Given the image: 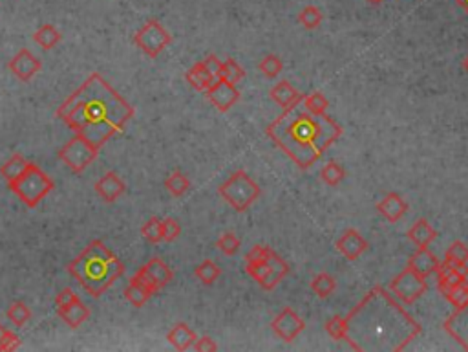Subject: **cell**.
Masks as SVG:
<instances>
[{
	"label": "cell",
	"instance_id": "19",
	"mask_svg": "<svg viewBox=\"0 0 468 352\" xmlns=\"http://www.w3.org/2000/svg\"><path fill=\"white\" fill-rule=\"evenodd\" d=\"M245 272H247L264 290H272V288H277L278 286V280L274 279V275H272L271 268H269V264H267L266 258H261V261H245Z\"/></svg>",
	"mask_w": 468,
	"mask_h": 352
},
{
	"label": "cell",
	"instance_id": "18",
	"mask_svg": "<svg viewBox=\"0 0 468 352\" xmlns=\"http://www.w3.org/2000/svg\"><path fill=\"white\" fill-rule=\"evenodd\" d=\"M410 268L414 270L415 274L423 275V277H430L437 272V268L441 266V263L437 261V257L428 250V248H417V252L408 258Z\"/></svg>",
	"mask_w": 468,
	"mask_h": 352
},
{
	"label": "cell",
	"instance_id": "21",
	"mask_svg": "<svg viewBox=\"0 0 468 352\" xmlns=\"http://www.w3.org/2000/svg\"><path fill=\"white\" fill-rule=\"evenodd\" d=\"M445 266H448V268H454L458 270V272H461L463 275H467L468 277V246L465 244V242L461 241H456L452 244V246L448 248L447 250V255H445Z\"/></svg>",
	"mask_w": 468,
	"mask_h": 352
},
{
	"label": "cell",
	"instance_id": "47",
	"mask_svg": "<svg viewBox=\"0 0 468 352\" xmlns=\"http://www.w3.org/2000/svg\"><path fill=\"white\" fill-rule=\"evenodd\" d=\"M203 65H205V68H207L213 76H218V70L220 66H222V60L216 57V55H209V57H205V60H202Z\"/></svg>",
	"mask_w": 468,
	"mask_h": 352
},
{
	"label": "cell",
	"instance_id": "35",
	"mask_svg": "<svg viewBox=\"0 0 468 352\" xmlns=\"http://www.w3.org/2000/svg\"><path fill=\"white\" fill-rule=\"evenodd\" d=\"M245 76V70L242 68V66L236 63L234 59H227L222 63V66H220L218 70V79H225V81L233 82V85H236L238 81H242Z\"/></svg>",
	"mask_w": 468,
	"mask_h": 352
},
{
	"label": "cell",
	"instance_id": "28",
	"mask_svg": "<svg viewBox=\"0 0 468 352\" xmlns=\"http://www.w3.org/2000/svg\"><path fill=\"white\" fill-rule=\"evenodd\" d=\"M27 164H30V162H27L22 154H13V156L0 167V175H2V178H4L8 184H11V182H15L16 178L26 170Z\"/></svg>",
	"mask_w": 468,
	"mask_h": 352
},
{
	"label": "cell",
	"instance_id": "39",
	"mask_svg": "<svg viewBox=\"0 0 468 352\" xmlns=\"http://www.w3.org/2000/svg\"><path fill=\"white\" fill-rule=\"evenodd\" d=\"M266 261H267V264H269V268H271L272 275H274V279H277L278 283H280V280L289 274L288 263H285V261H283L277 252H272L271 248H267Z\"/></svg>",
	"mask_w": 468,
	"mask_h": 352
},
{
	"label": "cell",
	"instance_id": "32",
	"mask_svg": "<svg viewBox=\"0 0 468 352\" xmlns=\"http://www.w3.org/2000/svg\"><path fill=\"white\" fill-rule=\"evenodd\" d=\"M194 275L198 277V280H202L203 285H213L214 280H218V277L222 275V268L214 261L207 258L194 268Z\"/></svg>",
	"mask_w": 468,
	"mask_h": 352
},
{
	"label": "cell",
	"instance_id": "20",
	"mask_svg": "<svg viewBox=\"0 0 468 352\" xmlns=\"http://www.w3.org/2000/svg\"><path fill=\"white\" fill-rule=\"evenodd\" d=\"M152 296H154L152 288H150V286H148L137 274L132 277L130 283H128L125 288V299L130 302L132 307L137 308L143 307Z\"/></svg>",
	"mask_w": 468,
	"mask_h": 352
},
{
	"label": "cell",
	"instance_id": "34",
	"mask_svg": "<svg viewBox=\"0 0 468 352\" xmlns=\"http://www.w3.org/2000/svg\"><path fill=\"white\" fill-rule=\"evenodd\" d=\"M320 178L324 184H327V186L331 187L338 186V184L346 178V169H344L338 162H329V164H326L322 167Z\"/></svg>",
	"mask_w": 468,
	"mask_h": 352
},
{
	"label": "cell",
	"instance_id": "25",
	"mask_svg": "<svg viewBox=\"0 0 468 352\" xmlns=\"http://www.w3.org/2000/svg\"><path fill=\"white\" fill-rule=\"evenodd\" d=\"M185 79L189 81V85H191L192 88H196L200 92H205V90L216 81V76H213V74L205 68V65H203L202 60H200V63H196V65L192 66L191 70L187 72Z\"/></svg>",
	"mask_w": 468,
	"mask_h": 352
},
{
	"label": "cell",
	"instance_id": "22",
	"mask_svg": "<svg viewBox=\"0 0 468 352\" xmlns=\"http://www.w3.org/2000/svg\"><path fill=\"white\" fill-rule=\"evenodd\" d=\"M57 314L62 318V321H65L66 324H70L71 329L81 327V324L90 318V310L84 307V302H82L81 299H75V301L70 302L68 307L57 308Z\"/></svg>",
	"mask_w": 468,
	"mask_h": 352
},
{
	"label": "cell",
	"instance_id": "24",
	"mask_svg": "<svg viewBox=\"0 0 468 352\" xmlns=\"http://www.w3.org/2000/svg\"><path fill=\"white\" fill-rule=\"evenodd\" d=\"M167 340H169V343L174 346L176 351H189L194 345V341L198 340V336L185 323H178L167 334Z\"/></svg>",
	"mask_w": 468,
	"mask_h": 352
},
{
	"label": "cell",
	"instance_id": "12",
	"mask_svg": "<svg viewBox=\"0 0 468 352\" xmlns=\"http://www.w3.org/2000/svg\"><path fill=\"white\" fill-rule=\"evenodd\" d=\"M209 101L220 110V112H227L239 101V90L236 85L225 81V79H218L205 90Z\"/></svg>",
	"mask_w": 468,
	"mask_h": 352
},
{
	"label": "cell",
	"instance_id": "41",
	"mask_svg": "<svg viewBox=\"0 0 468 352\" xmlns=\"http://www.w3.org/2000/svg\"><path fill=\"white\" fill-rule=\"evenodd\" d=\"M216 246H218V250L224 253V255L233 257V255L238 253L239 246H242V241H239L238 236L234 235L233 231H229V233H224V235L220 236L218 242H216Z\"/></svg>",
	"mask_w": 468,
	"mask_h": 352
},
{
	"label": "cell",
	"instance_id": "49",
	"mask_svg": "<svg viewBox=\"0 0 468 352\" xmlns=\"http://www.w3.org/2000/svg\"><path fill=\"white\" fill-rule=\"evenodd\" d=\"M456 2H458V6H461V8H463V10L468 13V0H456Z\"/></svg>",
	"mask_w": 468,
	"mask_h": 352
},
{
	"label": "cell",
	"instance_id": "10",
	"mask_svg": "<svg viewBox=\"0 0 468 352\" xmlns=\"http://www.w3.org/2000/svg\"><path fill=\"white\" fill-rule=\"evenodd\" d=\"M271 329L280 340L291 343V341L296 340L300 336V332L305 329V321L300 318L299 314L294 312L293 308L285 307L282 312L278 314L277 318L272 319Z\"/></svg>",
	"mask_w": 468,
	"mask_h": 352
},
{
	"label": "cell",
	"instance_id": "38",
	"mask_svg": "<svg viewBox=\"0 0 468 352\" xmlns=\"http://www.w3.org/2000/svg\"><path fill=\"white\" fill-rule=\"evenodd\" d=\"M30 318H32V310H30L22 301L11 302L10 308H8V319H10L15 327H24V324L30 321Z\"/></svg>",
	"mask_w": 468,
	"mask_h": 352
},
{
	"label": "cell",
	"instance_id": "40",
	"mask_svg": "<svg viewBox=\"0 0 468 352\" xmlns=\"http://www.w3.org/2000/svg\"><path fill=\"white\" fill-rule=\"evenodd\" d=\"M326 332L331 336L333 340L346 341V336H348V324H346V318H342V316H333L331 319H327Z\"/></svg>",
	"mask_w": 468,
	"mask_h": 352
},
{
	"label": "cell",
	"instance_id": "31",
	"mask_svg": "<svg viewBox=\"0 0 468 352\" xmlns=\"http://www.w3.org/2000/svg\"><path fill=\"white\" fill-rule=\"evenodd\" d=\"M165 187L172 197H183L189 189H191V180L187 178L181 170L170 173L169 178L165 180Z\"/></svg>",
	"mask_w": 468,
	"mask_h": 352
},
{
	"label": "cell",
	"instance_id": "45",
	"mask_svg": "<svg viewBox=\"0 0 468 352\" xmlns=\"http://www.w3.org/2000/svg\"><path fill=\"white\" fill-rule=\"evenodd\" d=\"M75 299H79V296H77L75 292L71 290V288H62V290L55 296V305H57V308L68 307V305L75 301Z\"/></svg>",
	"mask_w": 468,
	"mask_h": 352
},
{
	"label": "cell",
	"instance_id": "27",
	"mask_svg": "<svg viewBox=\"0 0 468 352\" xmlns=\"http://www.w3.org/2000/svg\"><path fill=\"white\" fill-rule=\"evenodd\" d=\"M60 38H62V35H60L59 28H55L54 24H44L33 33V41L43 50L55 48L60 43Z\"/></svg>",
	"mask_w": 468,
	"mask_h": 352
},
{
	"label": "cell",
	"instance_id": "3",
	"mask_svg": "<svg viewBox=\"0 0 468 352\" xmlns=\"http://www.w3.org/2000/svg\"><path fill=\"white\" fill-rule=\"evenodd\" d=\"M267 136L300 169H307L342 136V126L329 116L309 112L300 94V98L285 107L282 114L267 126Z\"/></svg>",
	"mask_w": 468,
	"mask_h": 352
},
{
	"label": "cell",
	"instance_id": "9",
	"mask_svg": "<svg viewBox=\"0 0 468 352\" xmlns=\"http://www.w3.org/2000/svg\"><path fill=\"white\" fill-rule=\"evenodd\" d=\"M99 148H95L90 142L84 138L73 136L70 142L66 143L65 147L59 148V158L66 164V167L73 173H82L88 165L93 164V160L97 158Z\"/></svg>",
	"mask_w": 468,
	"mask_h": 352
},
{
	"label": "cell",
	"instance_id": "48",
	"mask_svg": "<svg viewBox=\"0 0 468 352\" xmlns=\"http://www.w3.org/2000/svg\"><path fill=\"white\" fill-rule=\"evenodd\" d=\"M266 253L267 246L250 248V252H247V255H245V261H261V258H266Z\"/></svg>",
	"mask_w": 468,
	"mask_h": 352
},
{
	"label": "cell",
	"instance_id": "14",
	"mask_svg": "<svg viewBox=\"0 0 468 352\" xmlns=\"http://www.w3.org/2000/svg\"><path fill=\"white\" fill-rule=\"evenodd\" d=\"M443 329L447 330V334L452 336L465 351H468V305L456 308V312L445 319Z\"/></svg>",
	"mask_w": 468,
	"mask_h": 352
},
{
	"label": "cell",
	"instance_id": "11",
	"mask_svg": "<svg viewBox=\"0 0 468 352\" xmlns=\"http://www.w3.org/2000/svg\"><path fill=\"white\" fill-rule=\"evenodd\" d=\"M137 275H139V277H141V279L145 280L150 288H152L154 294L159 290H163L165 286L169 285L170 280L174 279L172 270H170L169 266H167V263L161 261L159 257L150 258L145 266L139 268Z\"/></svg>",
	"mask_w": 468,
	"mask_h": 352
},
{
	"label": "cell",
	"instance_id": "6",
	"mask_svg": "<svg viewBox=\"0 0 468 352\" xmlns=\"http://www.w3.org/2000/svg\"><path fill=\"white\" fill-rule=\"evenodd\" d=\"M218 192L234 211L242 213L258 200L261 189L245 170L239 169L218 187Z\"/></svg>",
	"mask_w": 468,
	"mask_h": 352
},
{
	"label": "cell",
	"instance_id": "37",
	"mask_svg": "<svg viewBox=\"0 0 468 352\" xmlns=\"http://www.w3.org/2000/svg\"><path fill=\"white\" fill-rule=\"evenodd\" d=\"M302 101H304L305 109L313 112V114H326L327 107H329V101L320 92L302 94Z\"/></svg>",
	"mask_w": 468,
	"mask_h": 352
},
{
	"label": "cell",
	"instance_id": "4",
	"mask_svg": "<svg viewBox=\"0 0 468 352\" xmlns=\"http://www.w3.org/2000/svg\"><path fill=\"white\" fill-rule=\"evenodd\" d=\"M68 274L92 297H101L121 275L125 264L101 241L90 242L75 261L68 264Z\"/></svg>",
	"mask_w": 468,
	"mask_h": 352
},
{
	"label": "cell",
	"instance_id": "2",
	"mask_svg": "<svg viewBox=\"0 0 468 352\" xmlns=\"http://www.w3.org/2000/svg\"><path fill=\"white\" fill-rule=\"evenodd\" d=\"M346 341L355 351H403L421 334V324L382 286H375L346 316Z\"/></svg>",
	"mask_w": 468,
	"mask_h": 352
},
{
	"label": "cell",
	"instance_id": "44",
	"mask_svg": "<svg viewBox=\"0 0 468 352\" xmlns=\"http://www.w3.org/2000/svg\"><path fill=\"white\" fill-rule=\"evenodd\" d=\"M21 346V338L11 332V330H5V334L2 336V341H0V351H15Z\"/></svg>",
	"mask_w": 468,
	"mask_h": 352
},
{
	"label": "cell",
	"instance_id": "13",
	"mask_svg": "<svg viewBox=\"0 0 468 352\" xmlns=\"http://www.w3.org/2000/svg\"><path fill=\"white\" fill-rule=\"evenodd\" d=\"M8 66H10L11 74H13L16 79H21V81H30V79H33V77L37 76L38 72H40V68H43L40 60L26 48H22L21 52L10 60V65Z\"/></svg>",
	"mask_w": 468,
	"mask_h": 352
},
{
	"label": "cell",
	"instance_id": "1",
	"mask_svg": "<svg viewBox=\"0 0 468 352\" xmlns=\"http://www.w3.org/2000/svg\"><path fill=\"white\" fill-rule=\"evenodd\" d=\"M134 107L117 90L93 72L57 109V118L77 136L101 148L110 138L125 132L134 118Z\"/></svg>",
	"mask_w": 468,
	"mask_h": 352
},
{
	"label": "cell",
	"instance_id": "29",
	"mask_svg": "<svg viewBox=\"0 0 468 352\" xmlns=\"http://www.w3.org/2000/svg\"><path fill=\"white\" fill-rule=\"evenodd\" d=\"M439 292L456 308L468 305V280H463L461 285L456 286H443V288H439Z\"/></svg>",
	"mask_w": 468,
	"mask_h": 352
},
{
	"label": "cell",
	"instance_id": "8",
	"mask_svg": "<svg viewBox=\"0 0 468 352\" xmlns=\"http://www.w3.org/2000/svg\"><path fill=\"white\" fill-rule=\"evenodd\" d=\"M388 290L392 292L403 305H412L419 297L425 296V292L428 290V283H426V277L415 274L414 270L406 266L401 274L393 277L392 283L388 285Z\"/></svg>",
	"mask_w": 468,
	"mask_h": 352
},
{
	"label": "cell",
	"instance_id": "26",
	"mask_svg": "<svg viewBox=\"0 0 468 352\" xmlns=\"http://www.w3.org/2000/svg\"><path fill=\"white\" fill-rule=\"evenodd\" d=\"M269 96H271V99L274 103L280 104L282 109H285V107H289L293 101H296V99L300 98V92L291 85V82L283 79V81L277 82V85L271 88Z\"/></svg>",
	"mask_w": 468,
	"mask_h": 352
},
{
	"label": "cell",
	"instance_id": "5",
	"mask_svg": "<svg viewBox=\"0 0 468 352\" xmlns=\"http://www.w3.org/2000/svg\"><path fill=\"white\" fill-rule=\"evenodd\" d=\"M8 186L27 208H37V204L55 187L54 180L35 164H27L26 170Z\"/></svg>",
	"mask_w": 468,
	"mask_h": 352
},
{
	"label": "cell",
	"instance_id": "42",
	"mask_svg": "<svg viewBox=\"0 0 468 352\" xmlns=\"http://www.w3.org/2000/svg\"><path fill=\"white\" fill-rule=\"evenodd\" d=\"M258 70H260L266 77H271L272 79V77H277L278 74L283 70V63L278 55H266V57L260 60Z\"/></svg>",
	"mask_w": 468,
	"mask_h": 352
},
{
	"label": "cell",
	"instance_id": "50",
	"mask_svg": "<svg viewBox=\"0 0 468 352\" xmlns=\"http://www.w3.org/2000/svg\"><path fill=\"white\" fill-rule=\"evenodd\" d=\"M366 2H368L370 6H381L384 0H366Z\"/></svg>",
	"mask_w": 468,
	"mask_h": 352
},
{
	"label": "cell",
	"instance_id": "7",
	"mask_svg": "<svg viewBox=\"0 0 468 352\" xmlns=\"http://www.w3.org/2000/svg\"><path fill=\"white\" fill-rule=\"evenodd\" d=\"M170 43H172V35L156 19L145 22L134 35V44L152 59H156Z\"/></svg>",
	"mask_w": 468,
	"mask_h": 352
},
{
	"label": "cell",
	"instance_id": "36",
	"mask_svg": "<svg viewBox=\"0 0 468 352\" xmlns=\"http://www.w3.org/2000/svg\"><path fill=\"white\" fill-rule=\"evenodd\" d=\"M322 21H324V15L316 6H305L304 10L299 13V22L305 30H315V28L320 26Z\"/></svg>",
	"mask_w": 468,
	"mask_h": 352
},
{
	"label": "cell",
	"instance_id": "17",
	"mask_svg": "<svg viewBox=\"0 0 468 352\" xmlns=\"http://www.w3.org/2000/svg\"><path fill=\"white\" fill-rule=\"evenodd\" d=\"M126 186L125 182L121 180L117 173L114 170H108L106 175H103L95 184V192L99 197L103 198L104 202H115L117 198L125 192Z\"/></svg>",
	"mask_w": 468,
	"mask_h": 352
},
{
	"label": "cell",
	"instance_id": "23",
	"mask_svg": "<svg viewBox=\"0 0 468 352\" xmlns=\"http://www.w3.org/2000/svg\"><path fill=\"white\" fill-rule=\"evenodd\" d=\"M406 236H408L410 241L414 242L417 248H428L432 242L436 241L437 231L428 224V220L419 219L412 228H410Z\"/></svg>",
	"mask_w": 468,
	"mask_h": 352
},
{
	"label": "cell",
	"instance_id": "52",
	"mask_svg": "<svg viewBox=\"0 0 468 352\" xmlns=\"http://www.w3.org/2000/svg\"><path fill=\"white\" fill-rule=\"evenodd\" d=\"M463 68L467 70V74H468V55H467V59L463 60Z\"/></svg>",
	"mask_w": 468,
	"mask_h": 352
},
{
	"label": "cell",
	"instance_id": "46",
	"mask_svg": "<svg viewBox=\"0 0 468 352\" xmlns=\"http://www.w3.org/2000/svg\"><path fill=\"white\" fill-rule=\"evenodd\" d=\"M192 349L198 352H213V351H218V345H216L214 340H211L209 336H203V338H198V340L194 341Z\"/></svg>",
	"mask_w": 468,
	"mask_h": 352
},
{
	"label": "cell",
	"instance_id": "43",
	"mask_svg": "<svg viewBox=\"0 0 468 352\" xmlns=\"http://www.w3.org/2000/svg\"><path fill=\"white\" fill-rule=\"evenodd\" d=\"M181 235V226L178 220L174 219H165L163 220V241L165 242H174L178 236Z\"/></svg>",
	"mask_w": 468,
	"mask_h": 352
},
{
	"label": "cell",
	"instance_id": "16",
	"mask_svg": "<svg viewBox=\"0 0 468 352\" xmlns=\"http://www.w3.org/2000/svg\"><path fill=\"white\" fill-rule=\"evenodd\" d=\"M377 211L388 220V222H399L403 219L406 211H408V204L399 192H388L386 197L382 198L381 202L377 204Z\"/></svg>",
	"mask_w": 468,
	"mask_h": 352
},
{
	"label": "cell",
	"instance_id": "30",
	"mask_svg": "<svg viewBox=\"0 0 468 352\" xmlns=\"http://www.w3.org/2000/svg\"><path fill=\"white\" fill-rule=\"evenodd\" d=\"M335 288H337V280L329 274H318L311 280V290L315 292L320 299H326V297L331 296Z\"/></svg>",
	"mask_w": 468,
	"mask_h": 352
},
{
	"label": "cell",
	"instance_id": "15",
	"mask_svg": "<svg viewBox=\"0 0 468 352\" xmlns=\"http://www.w3.org/2000/svg\"><path fill=\"white\" fill-rule=\"evenodd\" d=\"M337 250L348 261H357L368 250V241L360 235L359 231L349 228V230H346L342 235L338 236Z\"/></svg>",
	"mask_w": 468,
	"mask_h": 352
},
{
	"label": "cell",
	"instance_id": "51",
	"mask_svg": "<svg viewBox=\"0 0 468 352\" xmlns=\"http://www.w3.org/2000/svg\"><path fill=\"white\" fill-rule=\"evenodd\" d=\"M5 330H8V329H5L4 324L0 323V341H2V336H4V334H5Z\"/></svg>",
	"mask_w": 468,
	"mask_h": 352
},
{
	"label": "cell",
	"instance_id": "33",
	"mask_svg": "<svg viewBox=\"0 0 468 352\" xmlns=\"http://www.w3.org/2000/svg\"><path fill=\"white\" fill-rule=\"evenodd\" d=\"M141 235L145 241H148L150 244H159L163 241V220H159L158 217H152L148 219L141 228Z\"/></svg>",
	"mask_w": 468,
	"mask_h": 352
}]
</instances>
